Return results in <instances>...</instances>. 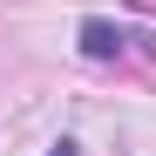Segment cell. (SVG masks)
<instances>
[{"mask_svg": "<svg viewBox=\"0 0 156 156\" xmlns=\"http://www.w3.org/2000/svg\"><path fill=\"white\" fill-rule=\"evenodd\" d=\"M122 27H115V20H102V14H88L82 20V55H95V61H109V55H122Z\"/></svg>", "mask_w": 156, "mask_h": 156, "instance_id": "cell-1", "label": "cell"}, {"mask_svg": "<svg viewBox=\"0 0 156 156\" xmlns=\"http://www.w3.org/2000/svg\"><path fill=\"white\" fill-rule=\"evenodd\" d=\"M48 156H82V143H75V136H61V143L48 149Z\"/></svg>", "mask_w": 156, "mask_h": 156, "instance_id": "cell-2", "label": "cell"}]
</instances>
